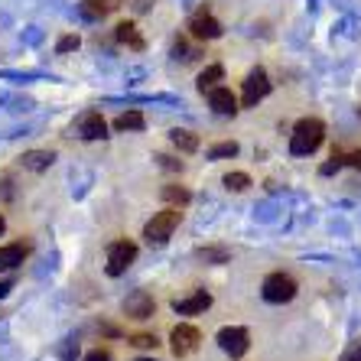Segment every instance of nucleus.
<instances>
[{"label": "nucleus", "mask_w": 361, "mask_h": 361, "mask_svg": "<svg viewBox=\"0 0 361 361\" xmlns=\"http://www.w3.org/2000/svg\"><path fill=\"white\" fill-rule=\"evenodd\" d=\"M4 228H7V221H4V215H0V235H4Z\"/></svg>", "instance_id": "nucleus-31"}, {"label": "nucleus", "mask_w": 361, "mask_h": 361, "mask_svg": "<svg viewBox=\"0 0 361 361\" xmlns=\"http://www.w3.org/2000/svg\"><path fill=\"white\" fill-rule=\"evenodd\" d=\"M52 160H56V153L52 150H30L20 157V163H23V169H33V173H42V169H49Z\"/></svg>", "instance_id": "nucleus-15"}, {"label": "nucleus", "mask_w": 361, "mask_h": 361, "mask_svg": "<svg viewBox=\"0 0 361 361\" xmlns=\"http://www.w3.org/2000/svg\"><path fill=\"white\" fill-rule=\"evenodd\" d=\"M338 166H345V153H332V160L322 166V176H332Z\"/></svg>", "instance_id": "nucleus-25"}, {"label": "nucleus", "mask_w": 361, "mask_h": 361, "mask_svg": "<svg viewBox=\"0 0 361 361\" xmlns=\"http://www.w3.org/2000/svg\"><path fill=\"white\" fill-rule=\"evenodd\" d=\"M212 306V293H205V290H195V293L183 296V300H173V310L179 312V316H199V312H205Z\"/></svg>", "instance_id": "nucleus-11"}, {"label": "nucleus", "mask_w": 361, "mask_h": 361, "mask_svg": "<svg viewBox=\"0 0 361 361\" xmlns=\"http://www.w3.org/2000/svg\"><path fill=\"white\" fill-rule=\"evenodd\" d=\"M134 261H137V244L134 241H114L108 247V277H121Z\"/></svg>", "instance_id": "nucleus-4"}, {"label": "nucleus", "mask_w": 361, "mask_h": 361, "mask_svg": "<svg viewBox=\"0 0 361 361\" xmlns=\"http://www.w3.org/2000/svg\"><path fill=\"white\" fill-rule=\"evenodd\" d=\"M345 163H348V166H355V169H361V150L345 153Z\"/></svg>", "instance_id": "nucleus-28"}, {"label": "nucleus", "mask_w": 361, "mask_h": 361, "mask_svg": "<svg viewBox=\"0 0 361 361\" xmlns=\"http://www.w3.org/2000/svg\"><path fill=\"white\" fill-rule=\"evenodd\" d=\"M225 185L231 189V192H244V189L251 185V176H247V173H228V176H225Z\"/></svg>", "instance_id": "nucleus-22"}, {"label": "nucleus", "mask_w": 361, "mask_h": 361, "mask_svg": "<svg viewBox=\"0 0 361 361\" xmlns=\"http://www.w3.org/2000/svg\"><path fill=\"white\" fill-rule=\"evenodd\" d=\"M270 92V78L264 68H254L247 82H244V94H241V104L244 108H257V101H264Z\"/></svg>", "instance_id": "nucleus-6"}, {"label": "nucleus", "mask_w": 361, "mask_h": 361, "mask_svg": "<svg viewBox=\"0 0 361 361\" xmlns=\"http://www.w3.org/2000/svg\"><path fill=\"white\" fill-rule=\"evenodd\" d=\"M140 361H153V358H140Z\"/></svg>", "instance_id": "nucleus-32"}, {"label": "nucleus", "mask_w": 361, "mask_h": 361, "mask_svg": "<svg viewBox=\"0 0 361 361\" xmlns=\"http://www.w3.org/2000/svg\"><path fill=\"white\" fill-rule=\"evenodd\" d=\"M189 33H192L195 39H219V36H221V23L212 17V13L199 10V13L189 20Z\"/></svg>", "instance_id": "nucleus-10"}, {"label": "nucleus", "mask_w": 361, "mask_h": 361, "mask_svg": "<svg viewBox=\"0 0 361 361\" xmlns=\"http://www.w3.org/2000/svg\"><path fill=\"white\" fill-rule=\"evenodd\" d=\"M7 290H10V280H0V300L7 296Z\"/></svg>", "instance_id": "nucleus-30"}, {"label": "nucleus", "mask_w": 361, "mask_h": 361, "mask_svg": "<svg viewBox=\"0 0 361 361\" xmlns=\"http://www.w3.org/2000/svg\"><path fill=\"white\" fill-rule=\"evenodd\" d=\"M342 361H361V342H355L352 348L342 355Z\"/></svg>", "instance_id": "nucleus-27"}, {"label": "nucleus", "mask_w": 361, "mask_h": 361, "mask_svg": "<svg viewBox=\"0 0 361 361\" xmlns=\"http://www.w3.org/2000/svg\"><path fill=\"white\" fill-rule=\"evenodd\" d=\"M221 78H225V68H221L219 62H215V66H209V68H205V72L199 75V92H202V94H209L212 88H219Z\"/></svg>", "instance_id": "nucleus-16"}, {"label": "nucleus", "mask_w": 361, "mask_h": 361, "mask_svg": "<svg viewBox=\"0 0 361 361\" xmlns=\"http://www.w3.org/2000/svg\"><path fill=\"white\" fill-rule=\"evenodd\" d=\"M219 345H221V352L231 355V358H244L247 348H251V336L241 326H225L219 332Z\"/></svg>", "instance_id": "nucleus-5"}, {"label": "nucleus", "mask_w": 361, "mask_h": 361, "mask_svg": "<svg viewBox=\"0 0 361 361\" xmlns=\"http://www.w3.org/2000/svg\"><path fill=\"white\" fill-rule=\"evenodd\" d=\"M322 137H326V124L319 118H302L293 127V137H290V153L293 157H310V153L319 150Z\"/></svg>", "instance_id": "nucleus-1"}, {"label": "nucleus", "mask_w": 361, "mask_h": 361, "mask_svg": "<svg viewBox=\"0 0 361 361\" xmlns=\"http://www.w3.org/2000/svg\"><path fill=\"white\" fill-rule=\"evenodd\" d=\"M82 46V39H78L75 33H68V36H62L59 42H56V52H72V49H78Z\"/></svg>", "instance_id": "nucleus-24"}, {"label": "nucleus", "mask_w": 361, "mask_h": 361, "mask_svg": "<svg viewBox=\"0 0 361 361\" xmlns=\"http://www.w3.org/2000/svg\"><path fill=\"white\" fill-rule=\"evenodd\" d=\"M98 4H101V7H104V10H108V13H111V10H118L121 4H124V0H98Z\"/></svg>", "instance_id": "nucleus-29"}, {"label": "nucleus", "mask_w": 361, "mask_h": 361, "mask_svg": "<svg viewBox=\"0 0 361 361\" xmlns=\"http://www.w3.org/2000/svg\"><path fill=\"white\" fill-rule=\"evenodd\" d=\"M169 140H173V147H176L179 153H195L199 150V137H195L192 130H173Z\"/></svg>", "instance_id": "nucleus-18"}, {"label": "nucleus", "mask_w": 361, "mask_h": 361, "mask_svg": "<svg viewBox=\"0 0 361 361\" xmlns=\"http://www.w3.org/2000/svg\"><path fill=\"white\" fill-rule=\"evenodd\" d=\"M261 296L267 302H290L296 296V280L290 277V274H270L267 280H264L261 286Z\"/></svg>", "instance_id": "nucleus-3"}, {"label": "nucleus", "mask_w": 361, "mask_h": 361, "mask_svg": "<svg viewBox=\"0 0 361 361\" xmlns=\"http://www.w3.org/2000/svg\"><path fill=\"white\" fill-rule=\"evenodd\" d=\"M143 124H147V121H143L140 111H124V114L114 121V130H118V134H127V130H143Z\"/></svg>", "instance_id": "nucleus-17"}, {"label": "nucleus", "mask_w": 361, "mask_h": 361, "mask_svg": "<svg viewBox=\"0 0 361 361\" xmlns=\"http://www.w3.org/2000/svg\"><path fill=\"white\" fill-rule=\"evenodd\" d=\"M26 254H30V247H26L23 241L4 244V247H0V270H13V267H20V264L26 261Z\"/></svg>", "instance_id": "nucleus-13"}, {"label": "nucleus", "mask_w": 361, "mask_h": 361, "mask_svg": "<svg viewBox=\"0 0 361 361\" xmlns=\"http://www.w3.org/2000/svg\"><path fill=\"white\" fill-rule=\"evenodd\" d=\"M163 199H166L169 205L183 209V205H189V189H183V185H166V189H163Z\"/></svg>", "instance_id": "nucleus-19"}, {"label": "nucleus", "mask_w": 361, "mask_h": 361, "mask_svg": "<svg viewBox=\"0 0 361 361\" xmlns=\"http://www.w3.org/2000/svg\"><path fill=\"white\" fill-rule=\"evenodd\" d=\"M114 36H118V42H124L127 49H134V52H140L147 42H143V36H140V30H137V23H118V30H114Z\"/></svg>", "instance_id": "nucleus-14"}, {"label": "nucleus", "mask_w": 361, "mask_h": 361, "mask_svg": "<svg viewBox=\"0 0 361 361\" xmlns=\"http://www.w3.org/2000/svg\"><path fill=\"white\" fill-rule=\"evenodd\" d=\"M72 130H75L82 140H101V137H108V124H104V118H101L98 111H85Z\"/></svg>", "instance_id": "nucleus-8"}, {"label": "nucleus", "mask_w": 361, "mask_h": 361, "mask_svg": "<svg viewBox=\"0 0 361 361\" xmlns=\"http://www.w3.org/2000/svg\"><path fill=\"white\" fill-rule=\"evenodd\" d=\"M169 342H173V352H176L179 358H185V355H192L195 348H199L202 332H199L195 326H189V322H179V326L173 329V336H169Z\"/></svg>", "instance_id": "nucleus-7"}, {"label": "nucleus", "mask_w": 361, "mask_h": 361, "mask_svg": "<svg viewBox=\"0 0 361 361\" xmlns=\"http://www.w3.org/2000/svg\"><path fill=\"white\" fill-rule=\"evenodd\" d=\"M85 361H114V358H111V352H104V348H94V352L85 355Z\"/></svg>", "instance_id": "nucleus-26"}, {"label": "nucleus", "mask_w": 361, "mask_h": 361, "mask_svg": "<svg viewBox=\"0 0 361 361\" xmlns=\"http://www.w3.org/2000/svg\"><path fill=\"white\" fill-rule=\"evenodd\" d=\"M209 104H212V111H215V114H238L235 92H231V88H221V85L209 92Z\"/></svg>", "instance_id": "nucleus-12"}, {"label": "nucleus", "mask_w": 361, "mask_h": 361, "mask_svg": "<svg viewBox=\"0 0 361 361\" xmlns=\"http://www.w3.org/2000/svg\"><path fill=\"white\" fill-rule=\"evenodd\" d=\"M153 310H157V302H153V296L147 293V290H134V293L124 300V312L130 319H150Z\"/></svg>", "instance_id": "nucleus-9"}, {"label": "nucleus", "mask_w": 361, "mask_h": 361, "mask_svg": "<svg viewBox=\"0 0 361 361\" xmlns=\"http://www.w3.org/2000/svg\"><path fill=\"white\" fill-rule=\"evenodd\" d=\"M127 342L134 345V348H157V345H160L157 336H147V332H137V336H130Z\"/></svg>", "instance_id": "nucleus-23"}, {"label": "nucleus", "mask_w": 361, "mask_h": 361, "mask_svg": "<svg viewBox=\"0 0 361 361\" xmlns=\"http://www.w3.org/2000/svg\"><path fill=\"white\" fill-rule=\"evenodd\" d=\"M179 219H183V212H179L176 205H169V209L157 212V215H153V219L147 221V228H143V238H147L150 244H166V241H169V235L176 231Z\"/></svg>", "instance_id": "nucleus-2"}, {"label": "nucleus", "mask_w": 361, "mask_h": 361, "mask_svg": "<svg viewBox=\"0 0 361 361\" xmlns=\"http://www.w3.org/2000/svg\"><path fill=\"white\" fill-rule=\"evenodd\" d=\"M238 153V143L235 140H225V143H215L209 150V160H228V157H235Z\"/></svg>", "instance_id": "nucleus-21"}, {"label": "nucleus", "mask_w": 361, "mask_h": 361, "mask_svg": "<svg viewBox=\"0 0 361 361\" xmlns=\"http://www.w3.org/2000/svg\"><path fill=\"white\" fill-rule=\"evenodd\" d=\"M78 13H82L85 20H101V17H108V10L101 7L98 0H82V4H78Z\"/></svg>", "instance_id": "nucleus-20"}]
</instances>
